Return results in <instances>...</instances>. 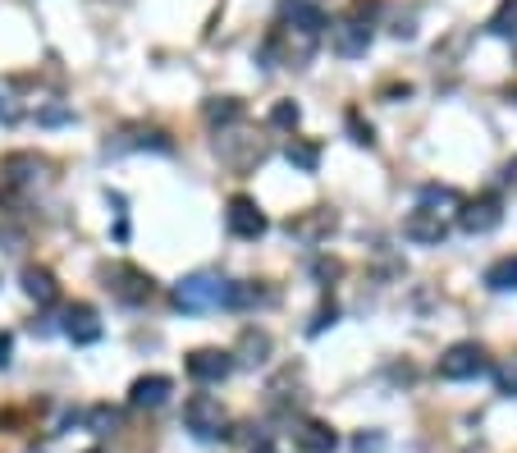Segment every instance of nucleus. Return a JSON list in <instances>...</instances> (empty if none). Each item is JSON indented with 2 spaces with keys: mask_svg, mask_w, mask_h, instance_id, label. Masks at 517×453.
<instances>
[{
  "mask_svg": "<svg viewBox=\"0 0 517 453\" xmlns=\"http://www.w3.org/2000/svg\"><path fill=\"white\" fill-rule=\"evenodd\" d=\"M243 115V106H238V101H211V106H206V119H211V124H229V119H238Z\"/></svg>",
  "mask_w": 517,
  "mask_h": 453,
  "instance_id": "obj_16",
  "label": "nucleus"
},
{
  "mask_svg": "<svg viewBox=\"0 0 517 453\" xmlns=\"http://www.w3.org/2000/svg\"><path fill=\"white\" fill-rule=\"evenodd\" d=\"M293 440H298L302 453H330L334 444H339L334 440V431L330 426H321V421H302L298 431H293Z\"/></svg>",
  "mask_w": 517,
  "mask_h": 453,
  "instance_id": "obj_11",
  "label": "nucleus"
},
{
  "mask_svg": "<svg viewBox=\"0 0 517 453\" xmlns=\"http://www.w3.org/2000/svg\"><path fill=\"white\" fill-rule=\"evenodd\" d=\"M23 289H28V298H37V302H55V280H51V270H37V266H28L23 270Z\"/></svg>",
  "mask_w": 517,
  "mask_h": 453,
  "instance_id": "obj_12",
  "label": "nucleus"
},
{
  "mask_svg": "<svg viewBox=\"0 0 517 453\" xmlns=\"http://www.w3.org/2000/svg\"><path fill=\"white\" fill-rule=\"evenodd\" d=\"M421 202H453V193H449V188H426Z\"/></svg>",
  "mask_w": 517,
  "mask_h": 453,
  "instance_id": "obj_18",
  "label": "nucleus"
},
{
  "mask_svg": "<svg viewBox=\"0 0 517 453\" xmlns=\"http://www.w3.org/2000/svg\"><path fill=\"white\" fill-rule=\"evenodd\" d=\"M330 37H334V51L339 55H362L371 46V28L357 19H344L339 28H330Z\"/></svg>",
  "mask_w": 517,
  "mask_h": 453,
  "instance_id": "obj_9",
  "label": "nucleus"
},
{
  "mask_svg": "<svg viewBox=\"0 0 517 453\" xmlns=\"http://www.w3.org/2000/svg\"><path fill=\"white\" fill-rule=\"evenodd\" d=\"M444 234H449V225L440 220V211H412L408 220H403V238H412V243H421V248H435V243H444Z\"/></svg>",
  "mask_w": 517,
  "mask_h": 453,
  "instance_id": "obj_4",
  "label": "nucleus"
},
{
  "mask_svg": "<svg viewBox=\"0 0 517 453\" xmlns=\"http://www.w3.org/2000/svg\"><path fill=\"white\" fill-rule=\"evenodd\" d=\"M229 371H234V357L220 353V348H197V353L188 357V376L202 380V385H216V380H225Z\"/></svg>",
  "mask_w": 517,
  "mask_h": 453,
  "instance_id": "obj_5",
  "label": "nucleus"
},
{
  "mask_svg": "<svg viewBox=\"0 0 517 453\" xmlns=\"http://www.w3.org/2000/svg\"><path fill=\"white\" fill-rule=\"evenodd\" d=\"M490 33H499V37H517V0H504V5H499V14L490 19Z\"/></svg>",
  "mask_w": 517,
  "mask_h": 453,
  "instance_id": "obj_14",
  "label": "nucleus"
},
{
  "mask_svg": "<svg viewBox=\"0 0 517 453\" xmlns=\"http://www.w3.org/2000/svg\"><path fill=\"white\" fill-rule=\"evenodd\" d=\"M184 426L197 435V440H220L225 426H229V417L211 394H193V399L184 403Z\"/></svg>",
  "mask_w": 517,
  "mask_h": 453,
  "instance_id": "obj_2",
  "label": "nucleus"
},
{
  "mask_svg": "<svg viewBox=\"0 0 517 453\" xmlns=\"http://www.w3.org/2000/svg\"><path fill=\"white\" fill-rule=\"evenodd\" d=\"M229 298H234V284L220 270H197V275L174 284V302L184 312H211V307H225Z\"/></svg>",
  "mask_w": 517,
  "mask_h": 453,
  "instance_id": "obj_1",
  "label": "nucleus"
},
{
  "mask_svg": "<svg viewBox=\"0 0 517 453\" xmlns=\"http://www.w3.org/2000/svg\"><path fill=\"white\" fill-rule=\"evenodd\" d=\"M504 220V211H499L495 197H481V202H467L463 211H458V225L467 229V234H490V229Z\"/></svg>",
  "mask_w": 517,
  "mask_h": 453,
  "instance_id": "obj_7",
  "label": "nucleus"
},
{
  "mask_svg": "<svg viewBox=\"0 0 517 453\" xmlns=\"http://www.w3.org/2000/svg\"><path fill=\"white\" fill-rule=\"evenodd\" d=\"M485 348L481 344H453L449 353L440 357V376L444 380H476V376H485Z\"/></svg>",
  "mask_w": 517,
  "mask_h": 453,
  "instance_id": "obj_3",
  "label": "nucleus"
},
{
  "mask_svg": "<svg viewBox=\"0 0 517 453\" xmlns=\"http://www.w3.org/2000/svg\"><path fill=\"white\" fill-rule=\"evenodd\" d=\"M65 335L74 339V344H97V339H101L97 312H92V307H83V302H78V307H69V312H65Z\"/></svg>",
  "mask_w": 517,
  "mask_h": 453,
  "instance_id": "obj_8",
  "label": "nucleus"
},
{
  "mask_svg": "<svg viewBox=\"0 0 517 453\" xmlns=\"http://www.w3.org/2000/svg\"><path fill=\"white\" fill-rule=\"evenodd\" d=\"M513 101H517V92H513Z\"/></svg>",
  "mask_w": 517,
  "mask_h": 453,
  "instance_id": "obj_22",
  "label": "nucleus"
},
{
  "mask_svg": "<svg viewBox=\"0 0 517 453\" xmlns=\"http://www.w3.org/2000/svg\"><path fill=\"white\" fill-rule=\"evenodd\" d=\"M225 220H229V229H234L238 238H261L266 234V216H261V206L252 202V197H234L229 211H225Z\"/></svg>",
  "mask_w": 517,
  "mask_h": 453,
  "instance_id": "obj_6",
  "label": "nucleus"
},
{
  "mask_svg": "<svg viewBox=\"0 0 517 453\" xmlns=\"http://www.w3.org/2000/svg\"><path fill=\"white\" fill-rule=\"evenodd\" d=\"M270 124H280V129H289V124H298V106H293V101H280V106L270 110Z\"/></svg>",
  "mask_w": 517,
  "mask_h": 453,
  "instance_id": "obj_17",
  "label": "nucleus"
},
{
  "mask_svg": "<svg viewBox=\"0 0 517 453\" xmlns=\"http://www.w3.org/2000/svg\"><path fill=\"white\" fill-rule=\"evenodd\" d=\"M10 362V339H0V367Z\"/></svg>",
  "mask_w": 517,
  "mask_h": 453,
  "instance_id": "obj_20",
  "label": "nucleus"
},
{
  "mask_svg": "<svg viewBox=\"0 0 517 453\" xmlns=\"http://www.w3.org/2000/svg\"><path fill=\"white\" fill-rule=\"evenodd\" d=\"M289 165H298V170H316V161H321V151L312 147V142H289Z\"/></svg>",
  "mask_w": 517,
  "mask_h": 453,
  "instance_id": "obj_15",
  "label": "nucleus"
},
{
  "mask_svg": "<svg viewBox=\"0 0 517 453\" xmlns=\"http://www.w3.org/2000/svg\"><path fill=\"white\" fill-rule=\"evenodd\" d=\"M499 385H504V389H517V371H499Z\"/></svg>",
  "mask_w": 517,
  "mask_h": 453,
  "instance_id": "obj_19",
  "label": "nucleus"
},
{
  "mask_svg": "<svg viewBox=\"0 0 517 453\" xmlns=\"http://www.w3.org/2000/svg\"><path fill=\"white\" fill-rule=\"evenodd\" d=\"M165 399H170V380H165V376H142V380H133V394H129L133 408H161Z\"/></svg>",
  "mask_w": 517,
  "mask_h": 453,
  "instance_id": "obj_10",
  "label": "nucleus"
},
{
  "mask_svg": "<svg viewBox=\"0 0 517 453\" xmlns=\"http://www.w3.org/2000/svg\"><path fill=\"white\" fill-rule=\"evenodd\" d=\"M485 284H490V289H499V293L517 289V257H504V261H495V266L485 270Z\"/></svg>",
  "mask_w": 517,
  "mask_h": 453,
  "instance_id": "obj_13",
  "label": "nucleus"
},
{
  "mask_svg": "<svg viewBox=\"0 0 517 453\" xmlns=\"http://www.w3.org/2000/svg\"><path fill=\"white\" fill-rule=\"evenodd\" d=\"M257 453H275V449H270V444H261V449H257Z\"/></svg>",
  "mask_w": 517,
  "mask_h": 453,
  "instance_id": "obj_21",
  "label": "nucleus"
}]
</instances>
